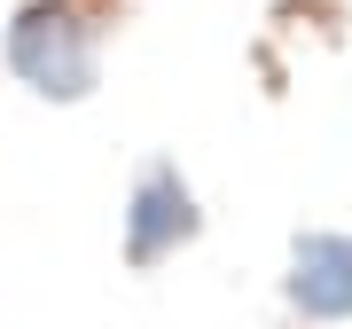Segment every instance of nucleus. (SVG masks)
Wrapping results in <instances>:
<instances>
[{
	"mask_svg": "<svg viewBox=\"0 0 352 329\" xmlns=\"http://www.w3.org/2000/svg\"><path fill=\"white\" fill-rule=\"evenodd\" d=\"M0 63H8L39 102H87L102 87V39L94 16L71 0H24L0 32Z\"/></svg>",
	"mask_w": 352,
	"mask_h": 329,
	"instance_id": "1",
	"label": "nucleus"
},
{
	"mask_svg": "<svg viewBox=\"0 0 352 329\" xmlns=\"http://www.w3.org/2000/svg\"><path fill=\"white\" fill-rule=\"evenodd\" d=\"M196 228H204V212H196V189L180 180V164H141L133 196H126V259L157 266L180 243H196Z\"/></svg>",
	"mask_w": 352,
	"mask_h": 329,
	"instance_id": "2",
	"label": "nucleus"
},
{
	"mask_svg": "<svg viewBox=\"0 0 352 329\" xmlns=\"http://www.w3.org/2000/svg\"><path fill=\"white\" fill-rule=\"evenodd\" d=\"M289 306L305 321H352V235H298L289 243Z\"/></svg>",
	"mask_w": 352,
	"mask_h": 329,
	"instance_id": "3",
	"label": "nucleus"
}]
</instances>
